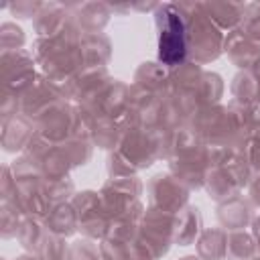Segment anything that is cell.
Here are the masks:
<instances>
[{
	"instance_id": "obj_1",
	"label": "cell",
	"mask_w": 260,
	"mask_h": 260,
	"mask_svg": "<svg viewBox=\"0 0 260 260\" xmlns=\"http://www.w3.org/2000/svg\"><path fill=\"white\" fill-rule=\"evenodd\" d=\"M81 39L83 32L77 28L75 22H71L65 30H61L55 37L39 39L35 41L32 55L37 65H41L43 75L59 85L69 98V83L71 79L83 69V53H81Z\"/></svg>"
},
{
	"instance_id": "obj_2",
	"label": "cell",
	"mask_w": 260,
	"mask_h": 260,
	"mask_svg": "<svg viewBox=\"0 0 260 260\" xmlns=\"http://www.w3.org/2000/svg\"><path fill=\"white\" fill-rule=\"evenodd\" d=\"M158 32V59L171 71L185 63L189 55L187 45V12L183 4H158L154 12Z\"/></svg>"
},
{
	"instance_id": "obj_3",
	"label": "cell",
	"mask_w": 260,
	"mask_h": 260,
	"mask_svg": "<svg viewBox=\"0 0 260 260\" xmlns=\"http://www.w3.org/2000/svg\"><path fill=\"white\" fill-rule=\"evenodd\" d=\"M187 12V45L193 63L203 65L219 57L223 51V35L201 10L199 4H183Z\"/></svg>"
},
{
	"instance_id": "obj_4",
	"label": "cell",
	"mask_w": 260,
	"mask_h": 260,
	"mask_svg": "<svg viewBox=\"0 0 260 260\" xmlns=\"http://www.w3.org/2000/svg\"><path fill=\"white\" fill-rule=\"evenodd\" d=\"M116 150L132 165L134 171L146 169L156 158L167 154V132L158 128L130 126Z\"/></svg>"
},
{
	"instance_id": "obj_5",
	"label": "cell",
	"mask_w": 260,
	"mask_h": 260,
	"mask_svg": "<svg viewBox=\"0 0 260 260\" xmlns=\"http://www.w3.org/2000/svg\"><path fill=\"white\" fill-rule=\"evenodd\" d=\"M35 57L26 49L20 51H0L2 65V91L22 95V91L37 79Z\"/></svg>"
},
{
	"instance_id": "obj_6",
	"label": "cell",
	"mask_w": 260,
	"mask_h": 260,
	"mask_svg": "<svg viewBox=\"0 0 260 260\" xmlns=\"http://www.w3.org/2000/svg\"><path fill=\"white\" fill-rule=\"evenodd\" d=\"M173 225H175V215L148 207L142 215L140 221V232H138V240L148 246V250L160 258L162 254H167L171 242H173Z\"/></svg>"
},
{
	"instance_id": "obj_7",
	"label": "cell",
	"mask_w": 260,
	"mask_h": 260,
	"mask_svg": "<svg viewBox=\"0 0 260 260\" xmlns=\"http://www.w3.org/2000/svg\"><path fill=\"white\" fill-rule=\"evenodd\" d=\"M187 197H189V187L181 183L175 175L160 173L148 181V199H150V207L154 209L177 215L187 205Z\"/></svg>"
},
{
	"instance_id": "obj_8",
	"label": "cell",
	"mask_w": 260,
	"mask_h": 260,
	"mask_svg": "<svg viewBox=\"0 0 260 260\" xmlns=\"http://www.w3.org/2000/svg\"><path fill=\"white\" fill-rule=\"evenodd\" d=\"M71 203L77 211L79 228L87 238H106L110 215L102 203V195L93 191H83L71 197Z\"/></svg>"
},
{
	"instance_id": "obj_9",
	"label": "cell",
	"mask_w": 260,
	"mask_h": 260,
	"mask_svg": "<svg viewBox=\"0 0 260 260\" xmlns=\"http://www.w3.org/2000/svg\"><path fill=\"white\" fill-rule=\"evenodd\" d=\"M140 191H142V183L134 175H130V177H112L102 187L100 195L108 215L114 217L136 207L140 203L138 201Z\"/></svg>"
},
{
	"instance_id": "obj_10",
	"label": "cell",
	"mask_w": 260,
	"mask_h": 260,
	"mask_svg": "<svg viewBox=\"0 0 260 260\" xmlns=\"http://www.w3.org/2000/svg\"><path fill=\"white\" fill-rule=\"evenodd\" d=\"M73 112L75 106L67 104V100H59L51 104L32 120L37 134H41L51 142H63L73 134Z\"/></svg>"
},
{
	"instance_id": "obj_11",
	"label": "cell",
	"mask_w": 260,
	"mask_h": 260,
	"mask_svg": "<svg viewBox=\"0 0 260 260\" xmlns=\"http://www.w3.org/2000/svg\"><path fill=\"white\" fill-rule=\"evenodd\" d=\"M59 100H65L63 89L49 81L45 75H37V79L20 95V114L35 120L43 110H47L51 104Z\"/></svg>"
},
{
	"instance_id": "obj_12",
	"label": "cell",
	"mask_w": 260,
	"mask_h": 260,
	"mask_svg": "<svg viewBox=\"0 0 260 260\" xmlns=\"http://www.w3.org/2000/svg\"><path fill=\"white\" fill-rule=\"evenodd\" d=\"M73 22V14L71 8L59 2H43L39 14L32 18L35 30L39 35V39H47V37H55L61 30H65L69 24Z\"/></svg>"
},
{
	"instance_id": "obj_13",
	"label": "cell",
	"mask_w": 260,
	"mask_h": 260,
	"mask_svg": "<svg viewBox=\"0 0 260 260\" xmlns=\"http://www.w3.org/2000/svg\"><path fill=\"white\" fill-rule=\"evenodd\" d=\"M35 134H37L35 122L30 118H26L24 114H16L8 120H2L0 142H2V148L6 152H16L22 148L26 150V146Z\"/></svg>"
},
{
	"instance_id": "obj_14",
	"label": "cell",
	"mask_w": 260,
	"mask_h": 260,
	"mask_svg": "<svg viewBox=\"0 0 260 260\" xmlns=\"http://www.w3.org/2000/svg\"><path fill=\"white\" fill-rule=\"evenodd\" d=\"M223 51L240 69H252L260 61V45L248 39L240 28L228 32L223 39Z\"/></svg>"
},
{
	"instance_id": "obj_15",
	"label": "cell",
	"mask_w": 260,
	"mask_h": 260,
	"mask_svg": "<svg viewBox=\"0 0 260 260\" xmlns=\"http://www.w3.org/2000/svg\"><path fill=\"white\" fill-rule=\"evenodd\" d=\"M69 8L73 14V22L77 24V28L83 35L102 32V28L108 24V20L112 16L110 4H102V2H85V4H75Z\"/></svg>"
},
{
	"instance_id": "obj_16",
	"label": "cell",
	"mask_w": 260,
	"mask_h": 260,
	"mask_svg": "<svg viewBox=\"0 0 260 260\" xmlns=\"http://www.w3.org/2000/svg\"><path fill=\"white\" fill-rule=\"evenodd\" d=\"M217 219L223 230L228 232H240L252 221V205L238 193L225 201L219 203L217 207Z\"/></svg>"
},
{
	"instance_id": "obj_17",
	"label": "cell",
	"mask_w": 260,
	"mask_h": 260,
	"mask_svg": "<svg viewBox=\"0 0 260 260\" xmlns=\"http://www.w3.org/2000/svg\"><path fill=\"white\" fill-rule=\"evenodd\" d=\"M199 6L219 30L225 28L232 32L242 22L244 4H240V2H199Z\"/></svg>"
},
{
	"instance_id": "obj_18",
	"label": "cell",
	"mask_w": 260,
	"mask_h": 260,
	"mask_svg": "<svg viewBox=\"0 0 260 260\" xmlns=\"http://www.w3.org/2000/svg\"><path fill=\"white\" fill-rule=\"evenodd\" d=\"M201 232V213L193 205H185L177 215H175V225H173V242L179 246H189L197 240Z\"/></svg>"
},
{
	"instance_id": "obj_19",
	"label": "cell",
	"mask_w": 260,
	"mask_h": 260,
	"mask_svg": "<svg viewBox=\"0 0 260 260\" xmlns=\"http://www.w3.org/2000/svg\"><path fill=\"white\" fill-rule=\"evenodd\" d=\"M45 223H47L51 234H57L61 238L71 236L79 228V219H77V211H75L73 203L67 201V203L53 205L49 215L45 217Z\"/></svg>"
},
{
	"instance_id": "obj_20",
	"label": "cell",
	"mask_w": 260,
	"mask_h": 260,
	"mask_svg": "<svg viewBox=\"0 0 260 260\" xmlns=\"http://www.w3.org/2000/svg\"><path fill=\"white\" fill-rule=\"evenodd\" d=\"M47 234H49V228H47V223H45L43 217L26 215V217L22 219L20 228H18L16 238H18L20 246H22L26 252H30V254H39L41 244L45 242Z\"/></svg>"
},
{
	"instance_id": "obj_21",
	"label": "cell",
	"mask_w": 260,
	"mask_h": 260,
	"mask_svg": "<svg viewBox=\"0 0 260 260\" xmlns=\"http://www.w3.org/2000/svg\"><path fill=\"white\" fill-rule=\"evenodd\" d=\"M83 67H106L110 59V41L106 35H83L81 39Z\"/></svg>"
},
{
	"instance_id": "obj_22",
	"label": "cell",
	"mask_w": 260,
	"mask_h": 260,
	"mask_svg": "<svg viewBox=\"0 0 260 260\" xmlns=\"http://www.w3.org/2000/svg\"><path fill=\"white\" fill-rule=\"evenodd\" d=\"M228 232L223 228L205 230L197 240V254L201 260H221L225 256Z\"/></svg>"
},
{
	"instance_id": "obj_23",
	"label": "cell",
	"mask_w": 260,
	"mask_h": 260,
	"mask_svg": "<svg viewBox=\"0 0 260 260\" xmlns=\"http://www.w3.org/2000/svg\"><path fill=\"white\" fill-rule=\"evenodd\" d=\"M24 217L26 215L20 209L16 197L14 195L4 197L2 199V207H0V234H2V238H6V240L8 238H16L18 228H20Z\"/></svg>"
},
{
	"instance_id": "obj_24",
	"label": "cell",
	"mask_w": 260,
	"mask_h": 260,
	"mask_svg": "<svg viewBox=\"0 0 260 260\" xmlns=\"http://www.w3.org/2000/svg\"><path fill=\"white\" fill-rule=\"evenodd\" d=\"M256 254V242L254 236L240 232H230L225 242V256L228 260H252Z\"/></svg>"
},
{
	"instance_id": "obj_25",
	"label": "cell",
	"mask_w": 260,
	"mask_h": 260,
	"mask_svg": "<svg viewBox=\"0 0 260 260\" xmlns=\"http://www.w3.org/2000/svg\"><path fill=\"white\" fill-rule=\"evenodd\" d=\"M47 197L51 201V205H59V203H67L69 197L73 195V181L69 179V175L63 177H45L43 181Z\"/></svg>"
},
{
	"instance_id": "obj_26",
	"label": "cell",
	"mask_w": 260,
	"mask_h": 260,
	"mask_svg": "<svg viewBox=\"0 0 260 260\" xmlns=\"http://www.w3.org/2000/svg\"><path fill=\"white\" fill-rule=\"evenodd\" d=\"M244 156H246L250 169H254L256 173H260V108L256 110V116H254L250 134H248V138H246Z\"/></svg>"
},
{
	"instance_id": "obj_27",
	"label": "cell",
	"mask_w": 260,
	"mask_h": 260,
	"mask_svg": "<svg viewBox=\"0 0 260 260\" xmlns=\"http://www.w3.org/2000/svg\"><path fill=\"white\" fill-rule=\"evenodd\" d=\"M67 252H69V246L65 244V238L49 232L37 256L39 260H67Z\"/></svg>"
},
{
	"instance_id": "obj_28",
	"label": "cell",
	"mask_w": 260,
	"mask_h": 260,
	"mask_svg": "<svg viewBox=\"0 0 260 260\" xmlns=\"http://www.w3.org/2000/svg\"><path fill=\"white\" fill-rule=\"evenodd\" d=\"M248 39L260 45V4H244L242 22L238 26Z\"/></svg>"
},
{
	"instance_id": "obj_29",
	"label": "cell",
	"mask_w": 260,
	"mask_h": 260,
	"mask_svg": "<svg viewBox=\"0 0 260 260\" xmlns=\"http://www.w3.org/2000/svg\"><path fill=\"white\" fill-rule=\"evenodd\" d=\"M24 47V32L14 22H2L0 26V49L2 51H20Z\"/></svg>"
},
{
	"instance_id": "obj_30",
	"label": "cell",
	"mask_w": 260,
	"mask_h": 260,
	"mask_svg": "<svg viewBox=\"0 0 260 260\" xmlns=\"http://www.w3.org/2000/svg\"><path fill=\"white\" fill-rule=\"evenodd\" d=\"M67 260H102V250L91 242V238H81L69 246Z\"/></svg>"
},
{
	"instance_id": "obj_31",
	"label": "cell",
	"mask_w": 260,
	"mask_h": 260,
	"mask_svg": "<svg viewBox=\"0 0 260 260\" xmlns=\"http://www.w3.org/2000/svg\"><path fill=\"white\" fill-rule=\"evenodd\" d=\"M43 2H30V0H20V2H12L8 4V10L12 12V16L18 18H35L41 10Z\"/></svg>"
},
{
	"instance_id": "obj_32",
	"label": "cell",
	"mask_w": 260,
	"mask_h": 260,
	"mask_svg": "<svg viewBox=\"0 0 260 260\" xmlns=\"http://www.w3.org/2000/svg\"><path fill=\"white\" fill-rule=\"evenodd\" d=\"M100 250H102V260H128L126 258V246L122 242H114V240L104 238Z\"/></svg>"
},
{
	"instance_id": "obj_33",
	"label": "cell",
	"mask_w": 260,
	"mask_h": 260,
	"mask_svg": "<svg viewBox=\"0 0 260 260\" xmlns=\"http://www.w3.org/2000/svg\"><path fill=\"white\" fill-rule=\"evenodd\" d=\"M250 195H252L254 203L260 205V173H256L250 181Z\"/></svg>"
},
{
	"instance_id": "obj_34",
	"label": "cell",
	"mask_w": 260,
	"mask_h": 260,
	"mask_svg": "<svg viewBox=\"0 0 260 260\" xmlns=\"http://www.w3.org/2000/svg\"><path fill=\"white\" fill-rule=\"evenodd\" d=\"M254 242H256V250L260 256V217L254 221Z\"/></svg>"
},
{
	"instance_id": "obj_35",
	"label": "cell",
	"mask_w": 260,
	"mask_h": 260,
	"mask_svg": "<svg viewBox=\"0 0 260 260\" xmlns=\"http://www.w3.org/2000/svg\"><path fill=\"white\" fill-rule=\"evenodd\" d=\"M252 73H254V77H256V83H258V108H260V61L252 67Z\"/></svg>"
},
{
	"instance_id": "obj_36",
	"label": "cell",
	"mask_w": 260,
	"mask_h": 260,
	"mask_svg": "<svg viewBox=\"0 0 260 260\" xmlns=\"http://www.w3.org/2000/svg\"><path fill=\"white\" fill-rule=\"evenodd\" d=\"M14 260H39V256L37 254H22V256H18Z\"/></svg>"
},
{
	"instance_id": "obj_37",
	"label": "cell",
	"mask_w": 260,
	"mask_h": 260,
	"mask_svg": "<svg viewBox=\"0 0 260 260\" xmlns=\"http://www.w3.org/2000/svg\"><path fill=\"white\" fill-rule=\"evenodd\" d=\"M181 260H201L199 256H185V258H181Z\"/></svg>"
},
{
	"instance_id": "obj_38",
	"label": "cell",
	"mask_w": 260,
	"mask_h": 260,
	"mask_svg": "<svg viewBox=\"0 0 260 260\" xmlns=\"http://www.w3.org/2000/svg\"><path fill=\"white\" fill-rule=\"evenodd\" d=\"M252 260H260V256H254V258H252Z\"/></svg>"
}]
</instances>
